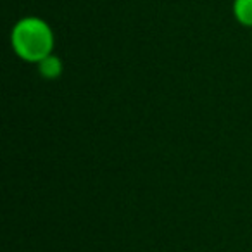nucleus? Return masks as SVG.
<instances>
[{
    "label": "nucleus",
    "mask_w": 252,
    "mask_h": 252,
    "mask_svg": "<svg viewBox=\"0 0 252 252\" xmlns=\"http://www.w3.org/2000/svg\"><path fill=\"white\" fill-rule=\"evenodd\" d=\"M11 45L19 59L38 64L47 56L54 54L56 35L45 19L38 16H26L12 28Z\"/></svg>",
    "instance_id": "nucleus-1"
},
{
    "label": "nucleus",
    "mask_w": 252,
    "mask_h": 252,
    "mask_svg": "<svg viewBox=\"0 0 252 252\" xmlns=\"http://www.w3.org/2000/svg\"><path fill=\"white\" fill-rule=\"evenodd\" d=\"M36 67H38L40 76L45 78V80H57V78H61V74H63V71H64L63 61H61V57L56 56V54H50L45 59H42L36 64Z\"/></svg>",
    "instance_id": "nucleus-2"
},
{
    "label": "nucleus",
    "mask_w": 252,
    "mask_h": 252,
    "mask_svg": "<svg viewBox=\"0 0 252 252\" xmlns=\"http://www.w3.org/2000/svg\"><path fill=\"white\" fill-rule=\"evenodd\" d=\"M233 18L245 28H252V0H233Z\"/></svg>",
    "instance_id": "nucleus-3"
}]
</instances>
